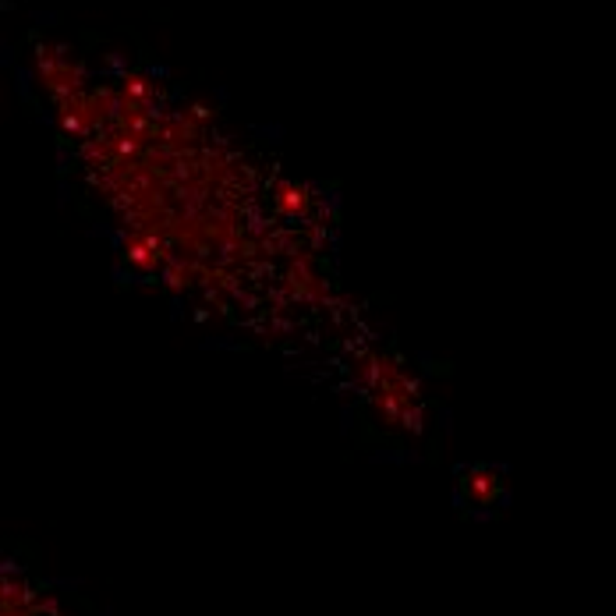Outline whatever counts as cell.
<instances>
[{
    "mask_svg": "<svg viewBox=\"0 0 616 616\" xmlns=\"http://www.w3.org/2000/svg\"><path fill=\"white\" fill-rule=\"evenodd\" d=\"M489 486H496V489H499V482H496V474H493V471H471V478L464 482V489L471 493V499H474V503H489V499H493Z\"/></svg>",
    "mask_w": 616,
    "mask_h": 616,
    "instance_id": "6da1fadb",
    "label": "cell"
}]
</instances>
